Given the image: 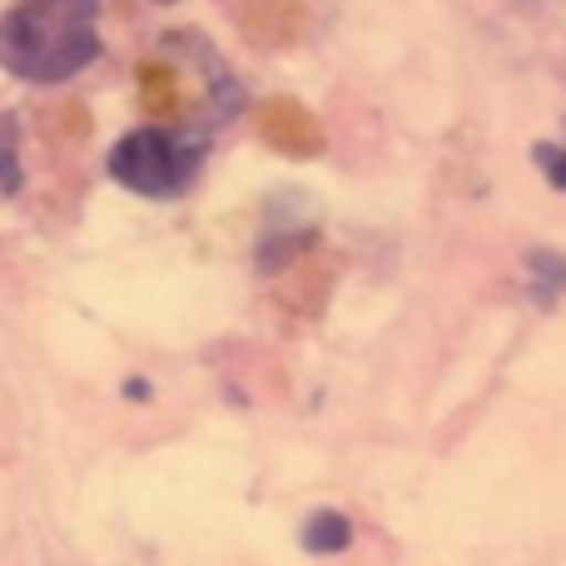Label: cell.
<instances>
[{
    "label": "cell",
    "instance_id": "cell-1",
    "mask_svg": "<svg viewBox=\"0 0 566 566\" xmlns=\"http://www.w3.org/2000/svg\"><path fill=\"white\" fill-rule=\"evenodd\" d=\"M95 0H20L0 20V70L25 85H65L99 55Z\"/></svg>",
    "mask_w": 566,
    "mask_h": 566
},
{
    "label": "cell",
    "instance_id": "cell-2",
    "mask_svg": "<svg viewBox=\"0 0 566 566\" xmlns=\"http://www.w3.org/2000/svg\"><path fill=\"white\" fill-rule=\"evenodd\" d=\"M199 165H205V139L179 135V129H159V125L129 129L109 149V179L145 199H179L195 185Z\"/></svg>",
    "mask_w": 566,
    "mask_h": 566
},
{
    "label": "cell",
    "instance_id": "cell-3",
    "mask_svg": "<svg viewBox=\"0 0 566 566\" xmlns=\"http://www.w3.org/2000/svg\"><path fill=\"white\" fill-rule=\"evenodd\" d=\"M269 139L283 145L289 155H318V125H313L308 115H303L298 105H279L274 115H269Z\"/></svg>",
    "mask_w": 566,
    "mask_h": 566
},
{
    "label": "cell",
    "instance_id": "cell-4",
    "mask_svg": "<svg viewBox=\"0 0 566 566\" xmlns=\"http://www.w3.org/2000/svg\"><path fill=\"white\" fill-rule=\"evenodd\" d=\"M303 552H313V557H333V552H343L353 542V522L343 517V512H313L308 522H303Z\"/></svg>",
    "mask_w": 566,
    "mask_h": 566
},
{
    "label": "cell",
    "instance_id": "cell-5",
    "mask_svg": "<svg viewBox=\"0 0 566 566\" xmlns=\"http://www.w3.org/2000/svg\"><path fill=\"white\" fill-rule=\"evenodd\" d=\"M527 279H532V298H537L542 308H552L566 293V254H557V249H532Z\"/></svg>",
    "mask_w": 566,
    "mask_h": 566
},
{
    "label": "cell",
    "instance_id": "cell-6",
    "mask_svg": "<svg viewBox=\"0 0 566 566\" xmlns=\"http://www.w3.org/2000/svg\"><path fill=\"white\" fill-rule=\"evenodd\" d=\"M20 125L15 115H0V195H20Z\"/></svg>",
    "mask_w": 566,
    "mask_h": 566
},
{
    "label": "cell",
    "instance_id": "cell-7",
    "mask_svg": "<svg viewBox=\"0 0 566 566\" xmlns=\"http://www.w3.org/2000/svg\"><path fill=\"white\" fill-rule=\"evenodd\" d=\"M537 159L542 169H547V179L557 189H566V149H552V145H537Z\"/></svg>",
    "mask_w": 566,
    "mask_h": 566
},
{
    "label": "cell",
    "instance_id": "cell-8",
    "mask_svg": "<svg viewBox=\"0 0 566 566\" xmlns=\"http://www.w3.org/2000/svg\"><path fill=\"white\" fill-rule=\"evenodd\" d=\"M159 6H169V0H159Z\"/></svg>",
    "mask_w": 566,
    "mask_h": 566
}]
</instances>
